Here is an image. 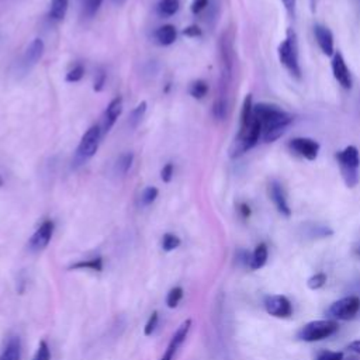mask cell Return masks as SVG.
<instances>
[{
  "instance_id": "f35d334b",
  "label": "cell",
  "mask_w": 360,
  "mask_h": 360,
  "mask_svg": "<svg viewBox=\"0 0 360 360\" xmlns=\"http://www.w3.org/2000/svg\"><path fill=\"white\" fill-rule=\"evenodd\" d=\"M281 1L284 4L285 10L288 11V14L294 15V13H295V0H281Z\"/></svg>"
},
{
  "instance_id": "8d00e7d4",
  "label": "cell",
  "mask_w": 360,
  "mask_h": 360,
  "mask_svg": "<svg viewBox=\"0 0 360 360\" xmlns=\"http://www.w3.org/2000/svg\"><path fill=\"white\" fill-rule=\"evenodd\" d=\"M104 83H105V73L101 70V72L97 73V76H96V79H94V86H93L94 91H100V90L103 89Z\"/></svg>"
},
{
  "instance_id": "30bf717a",
  "label": "cell",
  "mask_w": 360,
  "mask_h": 360,
  "mask_svg": "<svg viewBox=\"0 0 360 360\" xmlns=\"http://www.w3.org/2000/svg\"><path fill=\"white\" fill-rule=\"evenodd\" d=\"M53 222L51 219H46L44 221L38 229L32 233V236L30 238V242H28V246L32 252H39L42 249H45L48 246V243L51 242V238L53 235Z\"/></svg>"
},
{
  "instance_id": "d6a6232c",
  "label": "cell",
  "mask_w": 360,
  "mask_h": 360,
  "mask_svg": "<svg viewBox=\"0 0 360 360\" xmlns=\"http://www.w3.org/2000/svg\"><path fill=\"white\" fill-rule=\"evenodd\" d=\"M315 360H343V353L332 352V350H322L316 354Z\"/></svg>"
},
{
  "instance_id": "74e56055",
  "label": "cell",
  "mask_w": 360,
  "mask_h": 360,
  "mask_svg": "<svg viewBox=\"0 0 360 360\" xmlns=\"http://www.w3.org/2000/svg\"><path fill=\"white\" fill-rule=\"evenodd\" d=\"M183 34H184L186 37H200V35H201V30H200L197 25H190V27H187V28L183 31Z\"/></svg>"
},
{
  "instance_id": "484cf974",
  "label": "cell",
  "mask_w": 360,
  "mask_h": 360,
  "mask_svg": "<svg viewBox=\"0 0 360 360\" xmlns=\"http://www.w3.org/2000/svg\"><path fill=\"white\" fill-rule=\"evenodd\" d=\"M180 246V238L174 233H165L162 238V249L165 252H172Z\"/></svg>"
},
{
  "instance_id": "277c9868",
  "label": "cell",
  "mask_w": 360,
  "mask_h": 360,
  "mask_svg": "<svg viewBox=\"0 0 360 360\" xmlns=\"http://www.w3.org/2000/svg\"><path fill=\"white\" fill-rule=\"evenodd\" d=\"M336 160L342 179L347 187H354L359 183V167H360V153L353 145H349L336 153Z\"/></svg>"
},
{
  "instance_id": "52a82bcc",
  "label": "cell",
  "mask_w": 360,
  "mask_h": 360,
  "mask_svg": "<svg viewBox=\"0 0 360 360\" xmlns=\"http://www.w3.org/2000/svg\"><path fill=\"white\" fill-rule=\"evenodd\" d=\"M360 311V298L357 295H347L335 301L329 308V315L335 319H353Z\"/></svg>"
},
{
  "instance_id": "6da1fadb",
  "label": "cell",
  "mask_w": 360,
  "mask_h": 360,
  "mask_svg": "<svg viewBox=\"0 0 360 360\" xmlns=\"http://www.w3.org/2000/svg\"><path fill=\"white\" fill-rule=\"evenodd\" d=\"M260 136H262V127L253 114L252 96L248 94L242 104L239 132L229 149V156L233 159L239 158L240 155L252 149L259 142Z\"/></svg>"
},
{
  "instance_id": "d6986e66",
  "label": "cell",
  "mask_w": 360,
  "mask_h": 360,
  "mask_svg": "<svg viewBox=\"0 0 360 360\" xmlns=\"http://www.w3.org/2000/svg\"><path fill=\"white\" fill-rule=\"evenodd\" d=\"M176 37H177L176 28L170 24L159 27L155 32V38L160 45H172L176 41Z\"/></svg>"
},
{
  "instance_id": "44dd1931",
  "label": "cell",
  "mask_w": 360,
  "mask_h": 360,
  "mask_svg": "<svg viewBox=\"0 0 360 360\" xmlns=\"http://www.w3.org/2000/svg\"><path fill=\"white\" fill-rule=\"evenodd\" d=\"M132 162H134V153L132 152H125V153L120 155V158L115 162V167H114L115 173L121 174V176L127 174L128 170L132 166Z\"/></svg>"
},
{
  "instance_id": "ba28073f",
  "label": "cell",
  "mask_w": 360,
  "mask_h": 360,
  "mask_svg": "<svg viewBox=\"0 0 360 360\" xmlns=\"http://www.w3.org/2000/svg\"><path fill=\"white\" fill-rule=\"evenodd\" d=\"M288 148L298 156L307 159V160H315L319 155V143L312 138H304L298 136L288 142Z\"/></svg>"
},
{
  "instance_id": "f546056e",
  "label": "cell",
  "mask_w": 360,
  "mask_h": 360,
  "mask_svg": "<svg viewBox=\"0 0 360 360\" xmlns=\"http://www.w3.org/2000/svg\"><path fill=\"white\" fill-rule=\"evenodd\" d=\"M84 76V68L82 65H76L73 66V69H70L68 73H66V82L69 83H76L79 82L82 77Z\"/></svg>"
},
{
  "instance_id": "f1b7e54d",
  "label": "cell",
  "mask_w": 360,
  "mask_h": 360,
  "mask_svg": "<svg viewBox=\"0 0 360 360\" xmlns=\"http://www.w3.org/2000/svg\"><path fill=\"white\" fill-rule=\"evenodd\" d=\"M32 360H51V350L45 340H41Z\"/></svg>"
},
{
  "instance_id": "ffe728a7",
  "label": "cell",
  "mask_w": 360,
  "mask_h": 360,
  "mask_svg": "<svg viewBox=\"0 0 360 360\" xmlns=\"http://www.w3.org/2000/svg\"><path fill=\"white\" fill-rule=\"evenodd\" d=\"M68 7H69V0H51L49 17L55 21H60L66 15Z\"/></svg>"
},
{
  "instance_id": "83f0119b",
  "label": "cell",
  "mask_w": 360,
  "mask_h": 360,
  "mask_svg": "<svg viewBox=\"0 0 360 360\" xmlns=\"http://www.w3.org/2000/svg\"><path fill=\"white\" fill-rule=\"evenodd\" d=\"M158 194H159V190L156 187H153V186H149V187L143 188V191L141 193V204L142 205L152 204L156 200Z\"/></svg>"
},
{
  "instance_id": "9c48e42d",
  "label": "cell",
  "mask_w": 360,
  "mask_h": 360,
  "mask_svg": "<svg viewBox=\"0 0 360 360\" xmlns=\"http://www.w3.org/2000/svg\"><path fill=\"white\" fill-rule=\"evenodd\" d=\"M264 308H266L267 314H270L271 316H276V318H288L292 314V307H291L290 300L280 294L266 297Z\"/></svg>"
},
{
  "instance_id": "4dcf8cb0",
  "label": "cell",
  "mask_w": 360,
  "mask_h": 360,
  "mask_svg": "<svg viewBox=\"0 0 360 360\" xmlns=\"http://www.w3.org/2000/svg\"><path fill=\"white\" fill-rule=\"evenodd\" d=\"M158 323H159V314H158L156 311H153V312L150 314V316H149V319H148L145 328H143V333H145L146 336L152 335V333L155 332V329L158 328Z\"/></svg>"
},
{
  "instance_id": "ab89813d",
  "label": "cell",
  "mask_w": 360,
  "mask_h": 360,
  "mask_svg": "<svg viewBox=\"0 0 360 360\" xmlns=\"http://www.w3.org/2000/svg\"><path fill=\"white\" fill-rule=\"evenodd\" d=\"M347 349L352 350V352H354V353H357V354H360V339L350 342V343L347 345Z\"/></svg>"
},
{
  "instance_id": "2e32d148",
  "label": "cell",
  "mask_w": 360,
  "mask_h": 360,
  "mask_svg": "<svg viewBox=\"0 0 360 360\" xmlns=\"http://www.w3.org/2000/svg\"><path fill=\"white\" fill-rule=\"evenodd\" d=\"M314 35L316 39L318 46L321 48V51L328 55V56H333L335 53V42H333V35L330 32V30L325 25L316 24L314 27Z\"/></svg>"
},
{
  "instance_id": "cb8c5ba5",
  "label": "cell",
  "mask_w": 360,
  "mask_h": 360,
  "mask_svg": "<svg viewBox=\"0 0 360 360\" xmlns=\"http://www.w3.org/2000/svg\"><path fill=\"white\" fill-rule=\"evenodd\" d=\"M70 269H89L93 271H101L103 270V259L101 257H93L84 262H77L72 264Z\"/></svg>"
},
{
  "instance_id": "e575fe53",
  "label": "cell",
  "mask_w": 360,
  "mask_h": 360,
  "mask_svg": "<svg viewBox=\"0 0 360 360\" xmlns=\"http://www.w3.org/2000/svg\"><path fill=\"white\" fill-rule=\"evenodd\" d=\"M173 173H174V169H173V165L172 163H166L162 170H160V179L163 180V183H169L173 177Z\"/></svg>"
},
{
  "instance_id": "4316f807",
  "label": "cell",
  "mask_w": 360,
  "mask_h": 360,
  "mask_svg": "<svg viewBox=\"0 0 360 360\" xmlns=\"http://www.w3.org/2000/svg\"><path fill=\"white\" fill-rule=\"evenodd\" d=\"M183 298V288L181 287H173L166 297V304L169 308H176L179 305V302Z\"/></svg>"
},
{
  "instance_id": "7c38bea8",
  "label": "cell",
  "mask_w": 360,
  "mask_h": 360,
  "mask_svg": "<svg viewBox=\"0 0 360 360\" xmlns=\"http://www.w3.org/2000/svg\"><path fill=\"white\" fill-rule=\"evenodd\" d=\"M190 328H191V319L184 321V322L177 328V330L173 333V336H172V339H170V342H169V345H167V349H166V352L163 353V356H162L160 360H173V357H174L177 349H179V347L183 345V342L186 340Z\"/></svg>"
},
{
  "instance_id": "ac0fdd59",
  "label": "cell",
  "mask_w": 360,
  "mask_h": 360,
  "mask_svg": "<svg viewBox=\"0 0 360 360\" xmlns=\"http://www.w3.org/2000/svg\"><path fill=\"white\" fill-rule=\"evenodd\" d=\"M266 262H267V246L264 243H259L249 257V266L253 270H259L266 264Z\"/></svg>"
},
{
  "instance_id": "d4e9b609",
  "label": "cell",
  "mask_w": 360,
  "mask_h": 360,
  "mask_svg": "<svg viewBox=\"0 0 360 360\" xmlns=\"http://www.w3.org/2000/svg\"><path fill=\"white\" fill-rule=\"evenodd\" d=\"M188 91H190L191 97L200 100V98H202L208 93V84L204 80H195V82L191 83Z\"/></svg>"
},
{
  "instance_id": "8fae6325",
  "label": "cell",
  "mask_w": 360,
  "mask_h": 360,
  "mask_svg": "<svg viewBox=\"0 0 360 360\" xmlns=\"http://www.w3.org/2000/svg\"><path fill=\"white\" fill-rule=\"evenodd\" d=\"M332 73L335 80L343 87L350 89L352 87V73L350 69L346 65V60L340 52H335L332 56Z\"/></svg>"
},
{
  "instance_id": "d590c367",
  "label": "cell",
  "mask_w": 360,
  "mask_h": 360,
  "mask_svg": "<svg viewBox=\"0 0 360 360\" xmlns=\"http://www.w3.org/2000/svg\"><path fill=\"white\" fill-rule=\"evenodd\" d=\"M208 6V0H193L191 3V13L198 14Z\"/></svg>"
},
{
  "instance_id": "5b68a950",
  "label": "cell",
  "mask_w": 360,
  "mask_h": 360,
  "mask_svg": "<svg viewBox=\"0 0 360 360\" xmlns=\"http://www.w3.org/2000/svg\"><path fill=\"white\" fill-rule=\"evenodd\" d=\"M101 128L100 125H91L82 136L76 153L73 156V167H77L87 162L98 149V143L101 139Z\"/></svg>"
},
{
  "instance_id": "3957f363",
  "label": "cell",
  "mask_w": 360,
  "mask_h": 360,
  "mask_svg": "<svg viewBox=\"0 0 360 360\" xmlns=\"http://www.w3.org/2000/svg\"><path fill=\"white\" fill-rule=\"evenodd\" d=\"M280 63L288 70V73L300 79L301 77V66H300V53H298V41L294 30H287V35L277 49Z\"/></svg>"
},
{
  "instance_id": "7402d4cb",
  "label": "cell",
  "mask_w": 360,
  "mask_h": 360,
  "mask_svg": "<svg viewBox=\"0 0 360 360\" xmlns=\"http://www.w3.org/2000/svg\"><path fill=\"white\" fill-rule=\"evenodd\" d=\"M179 6H180L179 0H159V3L156 6V10H158L159 15L170 17V15L177 13Z\"/></svg>"
},
{
  "instance_id": "836d02e7",
  "label": "cell",
  "mask_w": 360,
  "mask_h": 360,
  "mask_svg": "<svg viewBox=\"0 0 360 360\" xmlns=\"http://www.w3.org/2000/svg\"><path fill=\"white\" fill-rule=\"evenodd\" d=\"M103 0H84V11L89 17L94 15L97 13V10L100 8Z\"/></svg>"
},
{
  "instance_id": "9a60e30c",
  "label": "cell",
  "mask_w": 360,
  "mask_h": 360,
  "mask_svg": "<svg viewBox=\"0 0 360 360\" xmlns=\"http://www.w3.org/2000/svg\"><path fill=\"white\" fill-rule=\"evenodd\" d=\"M44 51H45L44 41L41 38H34L28 44V46L22 55V59H21L24 69H31L34 65H37V62L42 58Z\"/></svg>"
},
{
  "instance_id": "1f68e13d",
  "label": "cell",
  "mask_w": 360,
  "mask_h": 360,
  "mask_svg": "<svg viewBox=\"0 0 360 360\" xmlns=\"http://www.w3.org/2000/svg\"><path fill=\"white\" fill-rule=\"evenodd\" d=\"M325 281H326V276L323 273H316L308 278V287L311 290H318L325 284Z\"/></svg>"
},
{
  "instance_id": "5bb4252c",
  "label": "cell",
  "mask_w": 360,
  "mask_h": 360,
  "mask_svg": "<svg viewBox=\"0 0 360 360\" xmlns=\"http://www.w3.org/2000/svg\"><path fill=\"white\" fill-rule=\"evenodd\" d=\"M121 111H122V98L118 96V97H115L110 101V104L107 105V108L103 114L101 127H100L101 128V135H105L112 128V125L115 124Z\"/></svg>"
},
{
  "instance_id": "e0dca14e",
  "label": "cell",
  "mask_w": 360,
  "mask_h": 360,
  "mask_svg": "<svg viewBox=\"0 0 360 360\" xmlns=\"http://www.w3.org/2000/svg\"><path fill=\"white\" fill-rule=\"evenodd\" d=\"M21 356V342L18 336H11L6 342L1 353L0 360H20Z\"/></svg>"
},
{
  "instance_id": "603a6c76",
  "label": "cell",
  "mask_w": 360,
  "mask_h": 360,
  "mask_svg": "<svg viewBox=\"0 0 360 360\" xmlns=\"http://www.w3.org/2000/svg\"><path fill=\"white\" fill-rule=\"evenodd\" d=\"M145 112H146V101H141V103L131 111L128 124H129V127H131L132 129H135V128L139 125V122L142 121Z\"/></svg>"
},
{
  "instance_id": "7a4b0ae2",
  "label": "cell",
  "mask_w": 360,
  "mask_h": 360,
  "mask_svg": "<svg viewBox=\"0 0 360 360\" xmlns=\"http://www.w3.org/2000/svg\"><path fill=\"white\" fill-rule=\"evenodd\" d=\"M253 114L262 127V138L264 142L278 139L292 122V117L278 105L269 103L253 104Z\"/></svg>"
},
{
  "instance_id": "60d3db41",
  "label": "cell",
  "mask_w": 360,
  "mask_h": 360,
  "mask_svg": "<svg viewBox=\"0 0 360 360\" xmlns=\"http://www.w3.org/2000/svg\"><path fill=\"white\" fill-rule=\"evenodd\" d=\"M357 252H359V255H360V246H359V249H357Z\"/></svg>"
},
{
  "instance_id": "4fadbf2b",
  "label": "cell",
  "mask_w": 360,
  "mask_h": 360,
  "mask_svg": "<svg viewBox=\"0 0 360 360\" xmlns=\"http://www.w3.org/2000/svg\"><path fill=\"white\" fill-rule=\"evenodd\" d=\"M269 195H270L274 207L277 208V211L281 215H284V217L291 215V208L288 205L287 194H285V190H284L283 184H280L278 181H271L269 184Z\"/></svg>"
},
{
  "instance_id": "8992f818",
  "label": "cell",
  "mask_w": 360,
  "mask_h": 360,
  "mask_svg": "<svg viewBox=\"0 0 360 360\" xmlns=\"http://www.w3.org/2000/svg\"><path fill=\"white\" fill-rule=\"evenodd\" d=\"M338 322L333 319H318L305 323L297 333L302 342H318L332 336L338 330Z\"/></svg>"
}]
</instances>
